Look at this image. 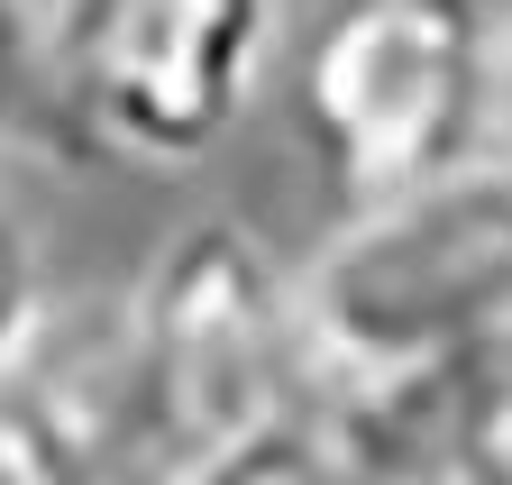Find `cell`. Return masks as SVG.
I'll return each instance as SVG.
<instances>
[{"instance_id":"1","label":"cell","mask_w":512,"mask_h":485,"mask_svg":"<svg viewBox=\"0 0 512 485\" xmlns=\"http://www.w3.org/2000/svg\"><path fill=\"white\" fill-rule=\"evenodd\" d=\"M293 312L311 403L512 348V147L339 211L311 266H293Z\"/></svg>"},{"instance_id":"2","label":"cell","mask_w":512,"mask_h":485,"mask_svg":"<svg viewBox=\"0 0 512 485\" xmlns=\"http://www.w3.org/2000/svg\"><path fill=\"white\" fill-rule=\"evenodd\" d=\"M284 0H37V101L110 165L183 174L247 119Z\"/></svg>"},{"instance_id":"3","label":"cell","mask_w":512,"mask_h":485,"mask_svg":"<svg viewBox=\"0 0 512 485\" xmlns=\"http://www.w3.org/2000/svg\"><path fill=\"white\" fill-rule=\"evenodd\" d=\"M119 330L138 348V376L165 412L183 467L202 476L238 440L311 412V348L293 312V266L238 211L183 220L147 275L128 284Z\"/></svg>"},{"instance_id":"4","label":"cell","mask_w":512,"mask_h":485,"mask_svg":"<svg viewBox=\"0 0 512 485\" xmlns=\"http://www.w3.org/2000/svg\"><path fill=\"white\" fill-rule=\"evenodd\" d=\"M302 129L339 202H384L494 147V0H320Z\"/></svg>"},{"instance_id":"5","label":"cell","mask_w":512,"mask_h":485,"mask_svg":"<svg viewBox=\"0 0 512 485\" xmlns=\"http://www.w3.org/2000/svg\"><path fill=\"white\" fill-rule=\"evenodd\" d=\"M0 421L37 485H192L165 412L138 376L119 302L92 321H37L28 357L0 385Z\"/></svg>"},{"instance_id":"6","label":"cell","mask_w":512,"mask_h":485,"mask_svg":"<svg viewBox=\"0 0 512 485\" xmlns=\"http://www.w3.org/2000/svg\"><path fill=\"white\" fill-rule=\"evenodd\" d=\"M348 485H512V348L320 394Z\"/></svg>"},{"instance_id":"7","label":"cell","mask_w":512,"mask_h":485,"mask_svg":"<svg viewBox=\"0 0 512 485\" xmlns=\"http://www.w3.org/2000/svg\"><path fill=\"white\" fill-rule=\"evenodd\" d=\"M192 485H348V476H339V449H330V431H320V412H293V421H275V431L238 440L229 458H211Z\"/></svg>"},{"instance_id":"8","label":"cell","mask_w":512,"mask_h":485,"mask_svg":"<svg viewBox=\"0 0 512 485\" xmlns=\"http://www.w3.org/2000/svg\"><path fill=\"white\" fill-rule=\"evenodd\" d=\"M46 321V284H37V248H28V229L0 211V385H10V367L28 357Z\"/></svg>"},{"instance_id":"9","label":"cell","mask_w":512,"mask_h":485,"mask_svg":"<svg viewBox=\"0 0 512 485\" xmlns=\"http://www.w3.org/2000/svg\"><path fill=\"white\" fill-rule=\"evenodd\" d=\"M37 110V0H0V156Z\"/></svg>"},{"instance_id":"10","label":"cell","mask_w":512,"mask_h":485,"mask_svg":"<svg viewBox=\"0 0 512 485\" xmlns=\"http://www.w3.org/2000/svg\"><path fill=\"white\" fill-rule=\"evenodd\" d=\"M494 147H512V0H494Z\"/></svg>"},{"instance_id":"11","label":"cell","mask_w":512,"mask_h":485,"mask_svg":"<svg viewBox=\"0 0 512 485\" xmlns=\"http://www.w3.org/2000/svg\"><path fill=\"white\" fill-rule=\"evenodd\" d=\"M0 485H37L28 458H19V440H10V421H0Z\"/></svg>"}]
</instances>
